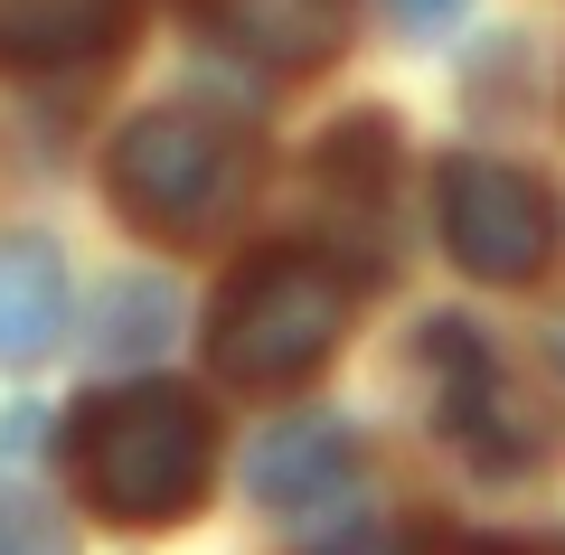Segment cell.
<instances>
[{"label": "cell", "instance_id": "5bb4252c", "mask_svg": "<svg viewBox=\"0 0 565 555\" xmlns=\"http://www.w3.org/2000/svg\"><path fill=\"white\" fill-rule=\"evenodd\" d=\"M546 367H556V386H565V320L546 330Z\"/></svg>", "mask_w": 565, "mask_h": 555}, {"label": "cell", "instance_id": "277c9868", "mask_svg": "<svg viewBox=\"0 0 565 555\" xmlns=\"http://www.w3.org/2000/svg\"><path fill=\"white\" fill-rule=\"evenodd\" d=\"M434 207H444L452 264L481 274V282H527L556 255V199H546V179H527L519 160H490V151L444 160Z\"/></svg>", "mask_w": 565, "mask_h": 555}, {"label": "cell", "instance_id": "8992f818", "mask_svg": "<svg viewBox=\"0 0 565 555\" xmlns=\"http://www.w3.org/2000/svg\"><path fill=\"white\" fill-rule=\"evenodd\" d=\"M141 0H0V66L47 76V66H95L132 39Z\"/></svg>", "mask_w": 565, "mask_h": 555}, {"label": "cell", "instance_id": "6da1fadb", "mask_svg": "<svg viewBox=\"0 0 565 555\" xmlns=\"http://www.w3.org/2000/svg\"><path fill=\"white\" fill-rule=\"evenodd\" d=\"M207 471H217V424L189 386L132 377L114 396L85 405L76 424V480L114 527H170L207 499Z\"/></svg>", "mask_w": 565, "mask_h": 555}, {"label": "cell", "instance_id": "9c48e42d", "mask_svg": "<svg viewBox=\"0 0 565 555\" xmlns=\"http://www.w3.org/2000/svg\"><path fill=\"white\" fill-rule=\"evenodd\" d=\"M66 330V264L47 236H0V367L47 357Z\"/></svg>", "mask_w": 565, "mask_h": 555}, {"label": "cell", "instance_id": "ba28073f", "mask_svg": "<svg viewBox=\"0 0 565 555\" xmlns=\"http://www.w3.org/2000/svg\"><path fill=\"white\" fill-rule=\"evenodd\" d=\"M349 471H359V442H349V424H330V415H292V424H274V434L245 452V480H255L264 509H311V499H340Z\"/></svg>", "mask_w": 565, "mask_h": 555}, {"label": "cell", "instance_id": "52a82bcc", "mask_svg": "<svg viewBox=\"0 0 565 555\" xmlns=\"http://www.w3.org/2000/svg\"><path fill=\"white\" fill-rule=\"evenodd\" d=\"M199 20L217 29L236 57L302 76V66L340 57V39H349V0H199Z\"/></svg>", "mask_w": 565, "mask_h": 555}, {"label": "cell", "instance_id": "30bf717a", "mask_svg": "<svg viewBox=\"0 0 565 555\" xmlns=\"http://www.w3.org/2000/svg\"><path fill=\"white\" fill-rule=\"evenodd\" d=\"M170 339V292L161 282H114V292L95 301V349L104 357H141Z\"/></svg>", "mask_w": 565, "mask_h": 555}, {"label": "cell", "instance_id": "7c38bea8", "mask_svg": "<svg viewBox=\"0 0 565 555\" xmlns=\"http://www.w3.org/2000/svg\"><path fill=\"white\" fill-rule=\"evenodd\" d=\"M302 555H415V527L386 517V509H359V517H330Z\"/></svg>", "mask_w": 565, "mask_h": 555}, {"label": "cell", "instance_id": "5b68a950", "mask_svg": "<svg viewBox=\"0 0 565 555\" xmlns=\"http://www.w3.org/2000/svg\"><path fill=\"white\" fill-rule=\"evenodd\" d=\"M424 386H434L444 442H462L481 471H527V461H537V424L519 415V396H509V377H500V357H490L481 330L434 320V330H424Z\"/></svg>", "mask_w": 565, "mask_h": 555}, {"label": "cell", "instance_id": "4fadbf2b", "mask_svg": "<svg viewBox=\"0 0 565 555\" xmlns=\"http://www.w3.org/2000/svg\"><path fill=\"white\" fill-rule=\"evenodd\" d=\"M386 20H396V29H415V39H434V29H452V20H462V0H386Z\"/></svg>", "mask_w": 565, "mask_h": 555}, {"label": "cell", "instance_id": "7a4b0ae2", "mask_svg": "<svg viewBox=\"0 0 565 555\" xmlns=\"http://www.w3.org/2000/svg\"><path fill=\"white\" fill-rule=\"evenodd\" d=\"M104 179H114V207L141 226V236H217L245 207V179H255V141L217 114H189V104H161V114H132L104 151Z\"/></svg>", "mask_w": 565, "mask_h": 555}, {"label": "cell", "instance_id": "8fae6325", "mask_svg": "<svg viewBox=\"0 0 565 555\" xmlns=\"http://www.w3.org/2000/svg\"><path fill=\"white\" fill-rule=\"evenodd\" d=\"M0 555H76V536H66V517L47 509V490L0 480Z\"/></svg>", "mask_w": 565, "mask_h": 555}, {"label": "cell", "instance_id": "3957f363", "mask_svg": "<svg viewBox=\"0 0 565 555\" xmlns=\"http://www.w3.org/2000/svg\"><path fill=\"white\" fill-rule=\"evenodd\" d=\"M349 330V274L311 245H274L217 292L207 357L236 386H302Z\"/></svg>", "mask_w": 565, "mask_h": 555}]
</instances>
